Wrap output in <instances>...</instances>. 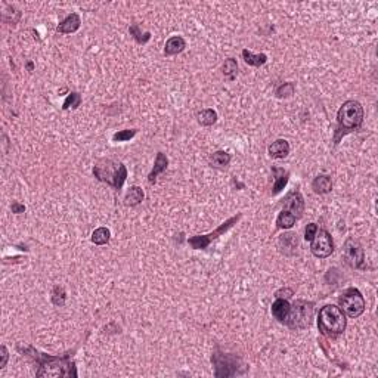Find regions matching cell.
<instances>
[{"label":"cell","instance_id":"6da1fadb","mask_svg":"<svg viewBox=\"0 0 378 378\" xmlns=\"http://www.w3.org/2000/svg\"><path fill=\"white\" fill-rule=\"evenodd\" d=\"M37 363L40 365L39 371L36 372L37 377H77L76 366L74 362L70 361V355L64 356H49L39 353L37 350L33 347H28Z\"/></svg>","mask_w":378,"mask_h":378},{"label":"cell","instance_id":"7a4b0ae2","mask_svg":"<svg viewBox=\"0 0 378 378\" xmlns=\"http://www.w3.org/2000/svg\"><path fill=\"white\" fill-rule=\"evenodd\" d=\"M346 324L347 322H346L344 312L335 304H327L319 310V331L330 338H335L337 335L344 333Z\"/></svg>","mask_w":378,"mask_h":378},{"label":"cell","instance_id":"3957f363","mask_svg":"<svg viewBox=\"0 0 378 378\" xmlns=\"http://www.w3.org/2000/svg\"><path fill=\"white\" fill-rule=\"evenodd\" d=\"M93 176L99 182H106L117 191H120L127 179V168L120 161L102 160L93 167Z\"/></svg>","mask_w":378,"mask_h":378},{"label":"cell","instance_id":"277c9868","mask_svg":"<svg viewBox=\"0 0 378 378\" xmlns=\"http://www.w3.org/2000/svg\"><path fill=\"white\" fill-rule=\"evenodd\" d=\"M315 312V304L312 302L297 300L289 304V312L285 319L287 325L293 330H304L310 325Z\"/></svg>","mask_w":378,"mask_h":378},{"label":"cell","instance_id":"5b68a950","mask_svg":"<svg viewBox=\"0 0 378 378\" xmlns=\"http://www.w3.org/2000/svg\"><path fill=\"white\" fill-rule=\"evenodd\" d=\"M338 129L353 130L359 129L363 123V108L358 101H347L340 106L337 112Z\"/></svg>","mask_w":378,"mask_h":378},{"label":"cell","instance_id":"8992f818","mask_svg":"<svg viewBox=\"0 0 378 378\" xmlns=\"http://www.w3.org/2000/svg\"><path fill=\"white\" fill-rule=\"evenodd\" d=\"M340 309L350 318H359L365 312V299L361 291L358 288H348L340 297Z\"/></svg>","mask_w":378,"mask_h":378},{"label":"cell","instance_id":"52a82bcc","mask_svg":"<svg viewBox=\"0 0 378 378\" xmlns=\"http://www.w3.org/2000/svg\"><path fill=\"white\" fill-rule=\"evenodd\" d=\"M240 219H241V214H237V216L227 219L225 223H222L216 230H213V232L207 234V235H195V237H191V238L188 240V244H189L192 248H195V250H204V248H207V247L210 245V242L214 241L216 238H219L220 235H223L225 232H227V230L234 226Z\"/></svg>","mask_w":378,"mask_h":378},{"label":"cell","instance_id":"ba28073f","mask_svg":"<svg viewBox=\"0 0 378 378\" xmlns=\"http://www.w3.org/2000/svg\"><path fill=\"white\" fill-rule=\"evenodd\" d=\"M212 362L216 368V372H214L216 377H232L238 372L240 359L234 355H225V353L216 352L213 355Z\"/></svg>","mask_w":378,"mask_h":378},{"label":"cell","instance_id":"9c48e42d","mask_svg":"<svg viewBox=\"0 0 378 378\" xmlns=\"http://www.w3.org/2000/svg\"><path fill=\"white\" fill-rule=\"evenodd\" d=\"M310 244V250L315 257L325 258L334 253V242L331 235L325 229H318Z\"/></svg>","mask_w":378,"mask_h":378},{"label":"cell","instance_id":"30bf717a","mask_svg":"<svg viewBox=\"0 0 378 378\" xmlns=\"http://www.w3.org/2000/svg\"><path fill=\"white\" fill-rule=\"evenodd\" d=\"M343 256L346 263L350 265L352 268L355 269H361L363 268V261H365V254H363L362 245L356 240L353 238H348L346 244H344V248H343Z\"/></svg>","mask_w":378,"mask_h":378},{"label":"cell","instance_id":"8fae6325","mask_svg":"<svg viewBox=\"0 0 378 378\" xmlns=\"http://www.w3.org/2000/svg\"><path fill=\"white\" fill-rule=\"evenodd\" d=\"M284 206H285L284 210L293 213L296 217H300L304 212V199H303L302 194L299 191L288 194V197L284 201Z\"/></svg>","mask_w":378,"mask_h":378},{"label":"cell","instance_id":"7c38bea8","mask_svg":"<svg viewBox=\"0 0 378 378\" xmlns=\"http://www.w3.org/2000/svg\"><path fill=\"white\" fill-rule=\"evenodd\" d=\"M80 25H81V19L78 14H70L62 22H60L56 31L61 34H71V33H76L80 28Z\"/></svg>","mask_w":378,"mask_h":378},{"label":"cell","instance_id":"4fadbf2b","mask_svg":"<svg viewBox=\"0 0 378 378\" xmlns=\"http://www.w3.org/2000/svg\"><path fill=\"white\" fill-rule=\"evenodd\" d=\"M273 176H275V183L272 186V195L279 194L285 186H287L288 179H289V173L287 170L281 168V167H273L272 168Z\"/></svg>","mask_w":378,"mask_h":378},{"label":"cell","instance_id":"5bb4252c","mask_svg":"<svg viewBox=\"0 0 378 378\" xmlns=\"http://www.w3.org/2000/svg\"><path fill=\"white\" fill-rule=\"evenodd\" d=\"M186 47V42L185 39L181 36H173L167 40L166 47H164V55L166 56H173V55H178L185 50Z\"/></svg>","mask_w":378,"mask_h":378},{"label":"cell","instance_id":"9a60e30c","mask_svg":"<svg viewBox=\"0 0 378 378\" xmlns=\"http://www.w3.org/2000/svg\"><path fill=\"white\" fill-rule=\"evenodd\" d=\"M312 188L319 195L328 194L333 189V181H331V178L328 175H321L318 178H315V181L312 182Z\"/></svg>","mask_w":378,"mask_h":378},{"label":"cell","instance_id":"2e32d148","mask_svg":"<svg viewBox=\"0 0 378 378\" xmlns=\"http://www.w3.org/2000/svg\"><path fill=\"white\" fill-rule=\"evenodd\" d=\"M289 154V143L285 139H278L269 147V155L272 158H285Z\"/></svg>","mask_w":378,"mask_h":378},{"label":"cell","instance_id":"e0dca14e","mask_svg":"<svg viewBox=\"0 0 378 378\" xmlns=\"http://www.w3.org/2000/svg\"><path fill=\"white\" fill-rule=\"evenodd\" d=\"M289 312V303L284 299H276L272 304V315L273 318L278 319L279 322H285Z\"/></svg>","mask_w":378,"mask_h":378},{"label":"cell","instance_id":"ac0fdd59","mask_svg":"<svg viewBox=\"0 0 378 378\" xmlns=\"http://www.w3.org/2000/svg\"><path fill=\"white\" fill-rule=\"evenodd\" d=\"M168 166V160H167V157L163 154V152H158L157 154V158H155V163H154V168L151 170V173H150V176H148V181L150 183H155V179H157V176L160 175V173H163L164 170Z\"/></svg>","mask_w":378,"mask_h":378},{"label":"cell","instance_id":"d6986e66","mask_svg":"<svg viewBox=\"0 0 378 378\" xmlns=\"http://www.w3.org/2000/svg\"><path fill=\"white\" fill-rule=\"evenodd\" d=\"M242 58L245 61V64H248L251 67H261L268 61V56L265 53H253L248 49H244L242 50Z\"/></svg>","mask_w":378,"mask_h":378},{"label":"cell","instance_id":"ffe728a7","mask_svg":"<svg viewBox=\"0 0 378 378\" xmlns=\"http://www.w3.org/2000/svg\"><path fill=\"white\" fill-rule=\"evenodd\" d=\"M143 198H145V194H143L142 188H139V186H132V188L127 191L124 201H126V206H132V207H133V206L140 204V202L143 201Z\"/></svg>","mask_w":378,"mask_h":378},{"label":"cell","instance_id":"44dd1931","mask_svg":"<svg viewBox=\"0 0 378 378\" xmlns=\"http://www.w3.org/2000/svg\"><path fill=\"white\" fill-rule=\"evenodd\" d=\"M197 120L201 126H213L217 121V112L212 108L202 109L197 114Z\"/></svg>","mask_w":378,"mask_h":378},{"label":"cell","instance_id":"7402d4cb","mask_svg":"<svg viewBox=\"0 0 378 378\" xmlns=\"http://www.w3.org/2000/svg\"><path fill=\"white\" fill-rule=\"evenodd\" d=\"M296 219L297 217L293 213L287 212V210H282V212L279 213L278 219H276V226L279 227V229H289V227L294 226Z\"/></svg>","mask_w":378,"mask_h":378},{"label":"cell","instance_id":"603a6c76","mask_svg":"<svg viewBox=\"0 0 378 378\" xmlns=\"http://www.w3.org/2000/svg\"><path fill=\"white\" fill-rule=\"evenodd\" d=\"M109 238H111V232L108 227H98L92 234V242L96 245H105L109 242Z\"/></svg>","mask_w":378,"mask_h":378},{"label":"cell","instance_id":"cb8c5ba5","mask_svg":"<svg viewBox=\"0 0 378 378\" xmlns=\"http://www.w3.org/2000/svg\"><path fill=\"white\" fill-rule=\"evenodd\" d=\"M222 71H223V76L226 78L234 80L237 77V73H238V62L234 58H229V60L225 61V64L222 67Z\"/></svg>","mask_w":378,"mask_h":378},{"label":"cell","instance_id":"d4e9b609","mask_svg":"<svg viewBox=\"0 0 378 378\" xmlns=\"http://www.w3.org/2000/svg\"><path fill=\"white\" fill-rule=\"evenodd\" d=\"M210 160L216 167H226L230 163V154H227L226 151H216L213 152Z\"/></svg>","mask_w":378,"mask_h":378},{"label":"cell","instance_id":"484cf974","mask_svg":"<svg viewBox=\"0 0 378 378\" xmlns=\"http://www.w3.org/2000/svg\"><path fill=\"white\" fill-rule=\"evenodd\" d=\"M81 104V96H80V93H77V92H71L68 96H67V99L64 101V105H62V109H76L78 108Z\"/></svg>","mask_w":378,"mask_h":378},{"label":"cell","instance_id":"4316f807","mask_svg":"<svg viewBox=\"0 0 378 378\" xmlns=\"http://www.w3.org/2000/svg\"><path fill=\"white\" fill-rule=\"evenodd\" d=\"M294 91H296V86H294V83H282L281 86H278L276 88V92H275V95H276V98H289V96H293L294 95Z\"/></svg>","mask_w":378,"mask_h":378},{"label":"cell","instance_id":"83f0119b","mask_svg":"<svg viewBox=\"0 0 378 378\" xmlns=\"http://www.w3.org/2000/svg\"><path fill=\"white\" fill-rule=\"evenodd\" d=\"M129 31H130V34L133 36V39L136 40L137 43H140V45L147 43V42L151 39V33H148V31L142 36V33H140V30H139V25H137V24H133V25L129 28Z\"/></svg>","mask_w":378,"mask_h":378},{"label":"cell","instance_id":"f1b7e54d","mask_svg":"<svg viewBox=\"0 0 378 378\" xmlns=\"http://www.w3.org/2000/svg\"><path fill=\"white\" fill-rule=\"evenodd\" d=\"M137 130L136 129H130V130H120V132H117L112 139H114V142H126V140H130L132 137L136 136Z\"/></svg>","mask_w":378,"mask_h":378},{"label":"cell","instance_id":"f546056e","mask_svg":"<svg viewBox=\"0 0 378 378\" xmlns=\"http://www.w3.org/2000/svg\"><path fill=\"white\" fill-rule=\"evenodd\" d=\"M52 302L55 306H64V303H65V291H64V288L60 287V285H56V287L53 288V291H52Z\"/></svg>","mask_w":378,"mask_h":378},{"label":"cell","instance_id":"4dcf8cb0","mask_svg":"<svg viewBox=\"0 0 378 378\" xmlns=\"http://www.w3.org/2000/svg\"><path fill=\"white\" fill-rule=\"evenodd\" d=\"M316 230H318V226L315 223H309L306 226V230H304V240L306 241H312L313 237H315V234H316Z\"/></svg>","mask_w":378,"mask_h":378},{"label":"cell","instance_id":"1f68e13d","mask_svg":"<svg viewBox=\"0 0 378 378\" xmlns=\"http://www.w3.org/2000/svg\"><path fill=\"white\" fill-rule=\"evenodd\" d=\"M293 294H294V293H293V289H291V288H281V289H278V291L275 293V297H276V299H284V300H288Z\"/></svg>","mask_w":378,"mask_h":378},{"label":"cell","instance_id":"d6a6232c","mask_svg":"<svg viewBox=\"0 0 378 378\" xmlns=\"http://www.w3.org/2000/svg\"><path fill=\"white\" fill-rule=\"evenodd\" d=\"M11 209H12V213H15V214H21V213L25 212V206L24 204H21V202H12V206H11Z\"/></svg>","mask_w":378,"mask_h":378},{"label":"cell","instance_id":"836d02e7","mask_svg":"<svg viewBox=\"0 0 378 378\" xmlns=\"http://www.w3.org/2000/svg\"><path fill=\"white\" fill-rule=\"evenodd\" d=\"M2 363H0V368H3L5 365H6V361H8V350L5 346H2Z\"/></svg>","mask_w":378,"mask_h":378},{"label":"cell","instance_id":"e575fe53","mask_svg":"<svg viewBox=\"0 0 378 378\" xmlns=\"http://www.w3.org/2000/svg\"><path fill=\"white\" fill-rule=\"evenodd\" d=\"M28 70H33V62H28Z\"/></svg>","mask_w":378,"mask_h":378}]
</instances>
